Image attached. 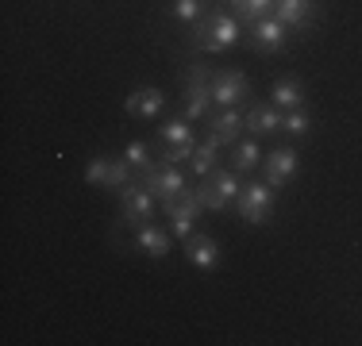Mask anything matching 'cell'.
<instances>
[{"label":"cell","instance_id":"obj_1","mask_svg":"<svg viewBox=\"0 0 362 346\" xmlns=\"http://www.w3.org/2000/svg\"><path fill=\"white\" fill-rule=\"evenodd\" d=\"M239 39H243V23H239V16L228 12V8H209L204 20L197 23V31H193V47L201 50V54H223V50H231Z\"/></svg>","mask_w":362,"mask_h":346},{"label":"cell","instance_id":"obj_2","mask_svg":"<svg viewBox=\"0 0 362 346\" xmlns=\"http://www.w3.org/2000/svg\"><path fill=\"white\" fill-rule=\"evenodd\" d=\"M274 193H278V189H270L266 181H243V189H239V196H235L239 220L251 223V227L270 223L274 220Z\"/></svg>","mask_w":362,"mask_h":346},{"label":"cell","instance_id":"obj_3","mask_svg":"<svg viewBox=\"0 0 362 346\" xmlns=\"http://www.w3.org/2000/svg\"><path fill=\"white\" fill-rule=\"evenodd\" d=\"M135 181H139V173H135V166L127 158H93L85 166V185H100L108 193H124Z\"/></svg>","mask_w":362,"mask_h":346},{"label":"cell","instance_id":"obj_4","mask_svg":"<svg viewBox=\"0 0 362 346\" xmlns=\"http://www.w3.org/2000/svg\"><path fill=\"white\" fill-rule=\"evenodd\" d=\"M204 185H193L197 196H201V204L209 208V212H228V204L239 196V189H243V181H239L235 169H212L209 177H201Z\"/></svg>","mask_w":362,"mask_h":346},{"label":"cell","instance_id":"obj_5","mask_svg":"<svg viewBox=\"0 0 362 346\" xmlns=\"http://www.w3.org/2000/svg\"><path fill=\"white\" fill-rule=\"evenodd\" d=\"M162 212L170 215V235H174L177 242H185L189 235H193V223L201 220L204 204H201V196H197V189L189 185L181 196H174V201L162 204Z\"/></svg>","mask_w":362,"mask_h":346},{"label":"cell","instance_id":"obj_6","mask_svg":"<svg viewBox=\"0 0 362 346\" xmlns=\"http://www.w3.org/2000/svg\"><path fill=\"white\" fill-rule=\"evenodd\" d=\"M154 208H158V196H154L143 181H135V185H127L124 193H119V223H127V227L151 223Z\"/></svg>","mask_w":362,"mask_h":346},{"label":"cell","instance_id":"obj_7","mask_svg":"<svg viewBox=\"0 0 362 346\" xmlns=\"http://www.w3.org/2000/svg\"><path fill=\"white\" fill-rule=\"evenodd\" d=\"M209 112H212V77L204 66H193L185 85V119L197 124V119H209Z\"/></svg>","mask_w":362,"mask_h":346},{"label":"cell","instance_id":"obj_8","mask_svg":"<svg viewBox=\"0 0 362 346\" xmlns=\"http://www.w3.org/2000/svg\"><path fill=\"white\" fill-rule=\"evenodd\" d=\"M143 185L158 196V204H166V201H174V196L185 193L189 181H185V173H181L177 166H170V162H154V166L143 173Z\"/></svg>","mask_w":362,"mask_h":346},{"label":"cell","instance_id":"obj_9","mask_svg":"<svg viewBox=\"0 0 362 346\" xmlns=\"http://www.w3.org/2000/svg\"><path fill=\"white\" fill-rule=\"evenodd\" d=\"M247 93H251L247 73H239V69H220V73H212V104H216V108H239V104L247 100Z\"/></svg>","mask_w":362,"mask_h":346},{"label":"cell","instance_id":"obj_10","mask_svg":"<svg viewBox=\"0 0 362 346\" xmlns=\"http://www.w3.org/2000/svg\"><path fill=\"white\" fill-rule=\"evenodd\" d=\"M162 112H166V93L154 89V85H135L132 93H127V116L132 119H158Z\"/></svg>","mask_w":362,"mask_h":346},{"label":"cell","instance_id":"obj_11","mask_svg":"<svg viewBox=\"0 0 362 346\" xmlns=\"http://www.w3.org/2000/svg\"><path fill=\"white\" fill-rule=\"evenodd\" d=\"M262 169H266V185L270 189H286L289 177L300 169V158H297V150H289V146H278V150H270L262 158Z\"/></svg>","mask_w":362,"mask_h":346},{"label":"cell","instance_id":"obj_12","mask_svg":"<svg viewBox=\"0 0 362 346\" xmlns=\"http://www.w3.org/2000/svg\"><path fill=\"white\" fill-rule=\"evenodd\" d=\"M289 35L293 31L278 20V16H266V20H258L255 28H251V42H255L258 50H266V54H278V50L289 42Z\"/></svg>","mask_w":362,"mask_h":346},{"label":"cell","instance_id":"obj_13","mask_svg":"<svg viewBox=\"0 0 362 346\" xmlns=\"http://www.w3.org/2000/svg\"><path fill=\"white\" fill-rule=\"evenodd\" d=\"M274 16H278L289 31L305 35L308 28H313V20H316V0H278Z\"/></svg>","mask_w":362,"mask_h":346},{"label":"cell","instance_id":"obj_14","mask_svg":"<svg viewBox=\"0 0 362 346\" xmlns=\"http://www.w3.org/2000/svg\"><path fill=\"white\" fill-rule=\"evenodd\" d=\"M247 127V116H239V108H220V112H209V131L220 138L223 146H235L239 143V131Z\"/></svg>","mask_w":362,"mask_h":346},{"label":"cell","instance_id":"obj_15","mask_svg":"<svg viewBox=\"0 0 362 346\" xmlns=\"http://www.w3.org/2000/svg\"><path fill=\"white\" fill-rule=\"evenodd\" d=\"M181 246H185V258L197 266V270L212 273L220 266V242L212 239V235H189Z\"/></svg>","mask_w":362,"mask_h":346},{"label":"cell","instance_id":"obj_16","mask_svg":"<svg viewBox=\"0 0 362 346\" xmlns=\"http://www.w3.org/2000/svg\"><path fill=\"white\" fill-rule=\"evenodd\" d=\"M135 246H139L146 258H166L170 246H174V235L154 227V223H139V227H135Z\"/></svg>","mask_w":362,"mask_h":346},{"label":"cell","instance_id":"obj_17","mask_svg":"<svg viewBox=\"0 0 362 346\" xmlns=\"http://www.w3.org/2000/svg\"><path fill=\"white\" fill-rule=\"evenodd\" d=\"M281 108H274V104H251L247 108V131H251L255 138L258 135H278L281 131Z\"/></svg>","mask_w":362,"mask_h":346},{"label":"cell","instance_id":"obj_18","mask_svg":"<svg viewBox=\"0 0 362 346\" xmlns=\"http://www.w3.org/2000/svg\"><path fill=\"white\" fill-rule=\"evenodd\" d=\"M305 85H300V77H281V81H274L270 89V104L281 112H293V108H305Z\"/></svg>","mask_w":362,"mask_h":346},{"label":"cell","instance_id":"obj_19","mask_svg":"<svg viewBox=\"0 0 362 346\" xmlns=\"http://www.w3.org/2000/svg\"><path fill=\"white\" fill-rule=\"evenodd\" d=\"M220 138L209 131V138H201L197 143V150H193V158H189V166H193V173L197 177H209L212 169H216V162H220Z\"/></svg>","mask_w":362,"mask_h":346},{"label":"cell","instance_id":"obj_20","mask_svg":"<svg viewBox=\"0 0 362 346\" xmlns=\"http://www.w3.org/2000/svg\"><path fill=\"white\" fill-rule=\"evenodd\" d=\"M228 8L239 16V23H247V28H255L258 20H266V16H274V8H278V0H228Z\"/></svg>","mask_w":362,"mask_h":346},{"label":"cell","instance_id":"obj_21","mask_svg":"<svg viewBox=\"0 0 362 346\" xmlns=\"http://www.w3.org/2000/svg\"><path fill=\"white\" fill-rule=\"evenodd\" d=\"M258 162H262V150H258L255 138H239V143L231 146V169L235 173H251Z\"/></svg>","mask_w":362,"mask_h":346},{"label":"cell","instance_id":"obj_22","mask_svg":"<svg viewBox=\"0 0 362 346\" xmlns=\"http://www.w3.org/2000/svg\"><path fill=\"white\" fill-rule=\"evenodd\" d=\"M158 138H162V146H166V150H174V146H197L189 119H170V124H162Z\"/></svg>","mask_w":362,"mask_h":346},{"label":"cell","instance_id":"obj_23","mask_svg":"<svg viewBox=\"0 0 362 346\" xmlns=\"http://www.w3.org/2000/svg\"><path fill=\"white\" fill-rule=\"evenodd\" d=\"M204 12H209L204 0H170V16H174L177 23H201Z\"/></svg>","mask_w":362,"mask_h":346},{"label":"cell","instance_id":"obj_24","mask_svg":"<svg viewBox=\"0 0 362 346\" xmlns=\"http://www.w3.org/2000/svg\"><path fill=\"white\" fill-rule=\"evenodd\" d=\"M281 131L293 135V138H305L313 131V116H308L305 108H293V112H286V119H281Z\"/></svg>","mask_w":362,"mask_h":346},{"label":"cell","instance_id":"obj_25","mask_svg":"<svg viewBox=\"0 0 362 346\" xmlns=\"http://www.w3.org/2000/svg\"><path fill=\"white\" fill-rule=\"evenodd\" d=\"M124 158L135 166V173H139V181H143V173L154 166V158H151V150H146V143H143V138H132V143H127Z\"/></svg>","mask_w":362,"mask_h":346}]
</instances>
